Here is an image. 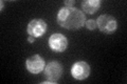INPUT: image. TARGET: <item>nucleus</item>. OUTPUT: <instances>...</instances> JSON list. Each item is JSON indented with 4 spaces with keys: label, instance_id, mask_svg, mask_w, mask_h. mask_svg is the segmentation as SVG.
<instances>
[{
    "label": "nucleus",
    "instance_id": "nucleus-1",
    "mask_svg": "<svg viewBox=\"0 0 127 84\" xmlns=\"http://www.w3.org/2000/svg\"><path fill=\"white\" fill-rule=\"evenodd\" d=\"M57 22L67 30H78L85 25L84 13L76 7H63L57 13Z\"/></svg>",
    "mask_w": 127,
    "mask_h": 84
},
{
    "label": "nucleus",
    "instance_id": "nucleus-2",
    "mask_svg": "<svg viewBox=\"0 0 127 84\" xmlns=\"http://www.w3.org/2000/svg\"><path fill=\"white\" fill-rule=\"evenodd\" d=\"M63 75V66L61 63L56 61L50 62L46 67H45V77L47 79L46 82H42V84L47 83H56L59 78Z\"/></svg>",
    "mask_w": 127,
    "mask_h": 84
},
{
    "label": "nucleus",
    "instance_id": "nucleus-3",
    "mask_svg": "<svg viewBox=\"0 0 127 84\" xmlns=\"http://www.w3.org/2000/svg\"><path fill=\"white\" fill-rule=\"evenodd\" d=\"M96 24H97V27L100 29V31L105 34H111L113 32H116V30L118 29L117 19L113 16L108 15V14L101 15L97 18Z\"/></svg>",
    "mask_w": 127,
    "mask_h": 84
},
{
    "label": "nucleus",
    "instance_id": "nucleus-4",
    "mask_svg": "<svg viewBox=\"0 0 127 84\" xmlns=\"http://www.w3.org/2000/svg\"><path fill=\"white\" fill-rule=\"evenodd\" d=\"M48 25L42 19H33L28 24L27 32L29 36H33V37L37 38V37H41L46 33Z\"/></svg>",
    "mask_w": 127,
    "mask_h": 84
},
{
    "label": "nucleus",
    "instance_id": "nucleus-5",
    "mask_svg": "<svg viewBox=\"0 0 127 84\" xmlns=\"http://www.w3.org/2000/svg\"><path fill=\"white\" fill-rule=\"evenodd\" d=\"M26 66H27V69L29 70L31 74H39L40 71L45 69L46 62L41 56L34 55L27 59Z\"/></svg>",
    "mask_w": 127,
    "mask_h": 84
},
{
    "label": "nucleus",
    "instance_id": "nucleus-6",
    "mask_svg": "<svg viewBox=\"0 0 127 84\" xmlns=\"http://www.w3.org/2000/svg\"><path fill=\"white\" fill-rule=\"evenodd\" d=\"M49 45L52 50L56 53H62L66 50L68 46V39L61 33H55L49 39Z\"/></svg>",
    "mask_w": 127,
    "mask_h": 84
},
{
    "label": "nucleus",
    "instance_id": "nucleus-7",
    "mask_svg": "<svg viewBox=\"0 0 127 84\" xmlns=\"http://www.w3.org/2000/svg\"><path fill=\"white\" fill-rule=\"evenodd\" d=\"M72 77L76 80H84L89 77L90 75V66L85 61H78L74 63L71 68Z\"/></svg>",
    "mask_w": 127,
    "mask_h": 84
},
{
    "label": "nucleus",
    "instance_id": "nucleus-8",
    "mask_svg": "<svg viewBox=\"0 0 127 84\" xmlns=\"http://www.w3.org/2000/svg\"><path fill=\"white\" fill-rule=\"evenodd\" d=\"M101 1L100 0H85L82 2V9L87 14H94L100 10Z\"/></svg>",
    "mask_w": 127,
    "mask_h": 84
},
{
    "label": "nucleus",
    "instance_id": "nucleus-9",
    "mask_svg": "<svg viewBox=\"0 0 127 84\" xmlns=\"http://www.w3.org/2000/svg\"><path fill=\"white\" fill-rule=\"evenodd\" d=\"M85 25H86V27L88 30H90V31H92V30H95L97 27V24H96V21L95 20H92V19H90V20H88V21H86L85 22Z\"/></svg>",
    "mask_w": 127,
    "mask_h": 84
},
{
    "label": "nucleus",
    "instance_id": "nucleus-10",
    "mask_svg": "<svg viewBox=\"0 0 127 84\" xmlns=\"http://www.w3.org/2000/svg\"><path fill=\"white\" fill-rule=\"evenodd\" d=\"M74 3H75V0H66L65 5H66V7H73Z\"/></svg>",
    "mask_w": 127,
    "mask_h": 84
},
{
    "label": "nucleus",
    "instance_id": "nucleus-11",
    "mask_svg": "<svg viewBox=\"0 0 127 84\" xmlns=\"http://www.w3.org/2000/svg\"><path fill=\"white\" fill-rule=\"evenodd\" d=\"M34 41H35V37H33V36H29V37H28V42L33 43Z\"/></svg>",
    "mask_w": 127,
    "mask_h": 84
},
{
    "label": "nucleus",
    "instance_id": "nucleus-12",
    "mask_svg": "<svg viewBox=\"0 0 127 84\" xmlns=\"http://www.w3.org/2000/svg\"><path fill=\"white\" fill-rule=\"evenodd\" d=\"M3 10V2H1V11Z\"/></svg>",
    "mask_w": 127,
    "mask_h": 84
}]
</instances>
